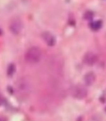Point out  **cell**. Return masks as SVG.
Returning <instances> with one entry per match:
<instances>
[{"label":"cell","mask_w":106,"mask_h":121,"mask_svg":"<svg viewBox=\"0 0 106 121\" xmlns=\"http://www.w3.org/2000/svg\"><path fill=\"white\" fill-rule=\"evenodd\" d=\"M25 60L29 64H36L42 58V51L37 47H31L25 53Z\"/></svg>","instance_id":"obj_1"},{"label":"cell","mask_w":106,"mask_h":121,"mask_svg":"<svg viewBox=\"0 0 106 121\" xmlns=\"http://www.w3.org/2000/svg\"><path fill=\"white\" fill-rule=\"evenodd\" d=\"M87 90L82 85H75L72 87L70 90V94L75 99H82L87 95Z\"/></svg>","instance_id":"obj_2"},{"label":"cell","mask_w":106,"mask_h":121,"mask_svg":"<svg viewBox=\"0 0 106 121\" xmlns=\"http://www.w3.org/2000/svg\"><path fill=\"white\" fill-rule=\"evenodd\" d=\"M10 29L14 34H18L20 33L22 29V23L21 21L18 19L13 20L10 25Z\"/></svg>","instance_id":"obj_3"},{"label":"cell","mask_w":106,"mask_h":121,"mask_svg":"<svg viewBox=\"0 0 106 121\" xmlns=\"http://www.w3.org/2000/svg\"><path fill=\"white\" fill-rule=\"evenodd\" d=\"M97 56L93 53H91V52L86 53L84 57V63L87 65H90L95 64L96 62H97Z\"/></svg>","instance_id":"obj_4"},{"label":"cell","mask_w":106,"mask_h":121,"mask_svg":"<svg viewBox=\"0 0 106 121\" xmlns=\"http://www.w3.org/2000/svg\"><path fill=\"white\" fill-rule=\"evenodd\" d=\"M42 38L46 43L49 46H53L55 44L56 39L53 34H51L49 32H44L42 34Z\"/></svg>","instance_id":"obj_5"},{"label":"cell","mask_w":106,"mask_h":121,"mask_svg":"<svg viewBox=\"0 0 106 121\" xmlns=\"http://www.w3.org/2000/svg\"><path fill=\"white\" fill-rule=\"evenodd\" d=\"M96 77L93 73H89L84 76V82L88 85H91L95 82Z\"/></svg>","instance_id":"obj_6"},{"label":"cell","mask_w":106,"mask_h":121,"mask_svg":"<svg viewBox=\"0 0 106 121\" xmlns=\"http://www.w3.org/2000/svg\"><path fill=\"white\" fill-rule=\"evenodd\" d=\"M102 26V22L100 21H94L91 24V28L94 30H97Z\"/></svg>","instance_id":"obj_7"},{"label":"cell","mask_w":106,"mask_h":121,"mask_svg":"<svg viewBox=\"0 0 106 121\" xmlns=\"http://www.w3.org/2000/svg\"><path fill=\"white\" fill-rule=\"evenodd\" d=\"M16 71V67L13 64H10L8 67L7 69V73L9 76H12L13 74V73H15Z\"/></svg>","instance_id":"obj_8"},{"label":"cell","mask_w":106,"mask_h":121,"mask_svg":"<svg viewBox=\"0 0 106 121\" xmlns=\"http://www.w3.org/2000/svg\"><path fill=\"white\" fill-rule=\"evenodd\" d=\"M88 121H100L98 119H97V118H92L90 120H89Z\"/></svg>","instance_id":"obj_9"},{"label":"cell","mask_w":106,"mask_h":121,"mask_svg":"<svg viewBox=\"0 0 106 121\" xmlns=\"http://www.w3.org/2000/svg\"><path fill=\"white\" fill-rule=\"evenodd\" d=\"M3 103V99L1 97V95H0V104H2Z\"/></svg>","instance_id":"obj_10"},{"label":"cell","mask_w":106,"mask_h":121,"mask_svg":"<svg viewBox=\"0 0 106 121\" xmlns=\"http://www.w3.org/2000/svg\"><path fill=\"white\" fill-rule=\"evenodd\" d=\"M0 34H1V30H0Z\"/></svg>","instance_id":"obj_11"}]
</instances>
